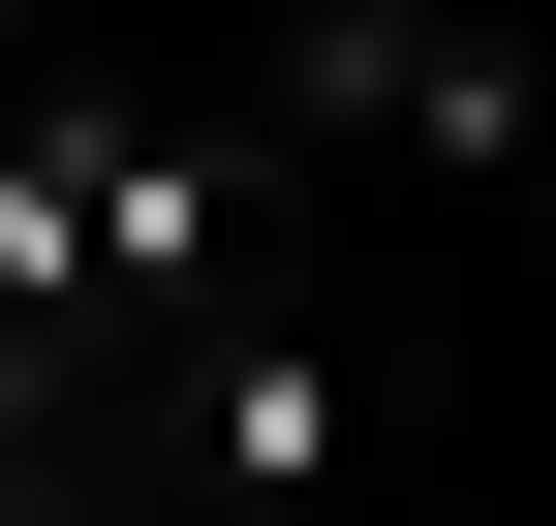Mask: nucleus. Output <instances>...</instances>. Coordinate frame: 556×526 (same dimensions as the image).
<instances>
[{
	"label": "nucleus",
	"instance_id": "f257e3e1",
	"mask_svg": "<svg viewBox=\"0 0 556 526\" xmlns=\"http://www.w3.org/2000/svg\"><path fill=\"white\" fill-rule=\"evenodd\" d=\"M124 465H155L186 526H309L340 465H371V310L340 279H217L186 341H124Z\"/></svg>",
	"mask_w": 556,
	"mask_h": 526
},
{
	"label": "nucleus",
	"instance_id": "f03ea898",
	"mask_svg": "<svg viewBox=\"0 0 556 526\" xmlns=\"http://www.w3.org/2000/svg\"><path fill=\"white\" fill-rule=\"evenodd\" d=\"M278 124H402L433 186H526L556 93L495 62V0H278Z\"/></svg>",
	"mask_w": 556,
	"mask_h": 526
},
{
	"label": "nucleus",
	"instance_id": "7ed1b4c3",
	"mask_svg": "<svg viewBox=\"0 0 556 526\" xmlns=\"http://www.w3.org/2000/svg\"><path fill=\"white\" fill-rule=\"evenodd\" d=\"M402 526H495V496H402Z\"/></svg>",
	"mask_w": 556,
	"mask_h": 526
}]
</instances>
